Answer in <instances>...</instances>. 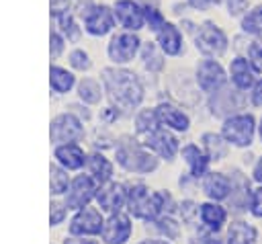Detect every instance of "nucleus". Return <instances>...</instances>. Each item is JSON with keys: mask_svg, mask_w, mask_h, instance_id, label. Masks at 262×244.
I'll return each instance as SVG.
<instances>
[{"mask_svg": "<svg viewBox=\"0 0 262 244\" xmlns=\"http://www.w3.org/2000/svg\"><path fill=\"white\" fill-rule=\"evenodd\" d=\"M102 84L111 98V103L127 113L141 105L143 100V84L137 78V74L125 70V68H104L102 70Z\"/></svg>", "mask_w": 262, "mask_h": 244, "instance_id": "1", "label": "nucleus"}, {"mask_svg": "<svg viewBox=\"0 0 262 244\" xmlns=\"http://www.w3.org/2000/svg\"><path fill=\"white\" fill-rule=\"evenodd\" d=\"M168 203H170V195L164 191H149L143 182H135L127 187V207L129 213L137 219H145V221L158 219Z\"/></svg>", "mask_w": 262, "mask_h": 244, "instance_id": "2", "label": "nucleus"}, {"mask_svg": "<svg viewBox=\"0 0 262 244\" xmlns=\"http://www.w3.org/2000/svg\"><path fill=\"white\" fill-rule=\"evenodd\" d=\"M115 158L127 172L147 174L158 168V158L149 154L145 146H141L137 139L131 137H123L119 141V146L115 148Z\"/></svg>", "mask_w": 262, "mask_h": 244, "instance_id": "3", "label": "nucleus"}, {"mask_svg": "<svg viewBox=\"0 0 262 244\" xmlns=\"http://www.w3.org/2000/svg\"><path fill=\"white\" fill-rule=\"evenodd\" d=\"M192 37L196 51H201L205 57H221L229 47L227 33L215 21H203L201 25H196Z\"/></svg>", "mask_w": 262, "mask_h": 244, "instance_id": "4", "label": "nucleus"}, {"mask_svg": "<svg viewBox=\"0 0 262 244\" xmlns=\"http://www.w3.org/2000/svg\"><path fill=\"white\" fill-rule=\"evenodd\" d=\"M254 133H256V119L250 113L229 115L221 127V135L225 137V141H229L237 148L250 146L254 139Z\"/></svg>", "mask_w": 262, "mask_h": 244, "instance_id": "5", "label": "nucleus"}, {"mask_svg": "<svg viewBox=\"0 0 262 244\" xmlns=\"http://www.w3.org/2000/svg\"><path fill=\"white\" fill-rule=\"evenodd\" d=\"M141 49V39L133 31H123L111 37L106 45V55L115 66H123L135 59V55Z\"/></svg>", "mask_w": 262, "mask_h": 244, "instance_id": "6", "label": "nucleus"}, {"mask_svg": "<svg viewBox=\"0 0 262 244\" xmlns=\"http://www.w3.org/2000/svg\"><path fill=\"white\" fill-rule=\"evenodd\" d=\"M84 137V125L74 113H61L51 119L49 139L53 146L59 144H76Z\"/></svg>", "mask_w": 262, "mask_h": 244, "instance_id": "7", "label": "nucleus"}, {"mask_svg": "<svg viewBox=\"0 0 262 244\" xmlns=\"http://www.w3.org/2000/svg\"><path fill=\"white\" fill-rule=\"evenodd\" d=\"M196 86L205 92V94H213L217 92L219 88H223L227 84V72L225 68L219 64V59L215 57H203L199 64H196Z\"/></svg>", "mask_w": 262, "mask_h": 244, "instance_id": "8", "label": "nucleus"}, {"mask_svg": "<svg viewBox=\"0 0 262 244\" xmlns=\"http://www.w3.org/2000/svg\"><path fill=\"white\" fill-rule=\"evenodd\" d=\"M82 18H84V31L92 37H104L117 25L115 10L106 4H92L82 12Z\"/></svg>", "mask_w": 262, "mask_h": 244, "instance_id": "9", "label": "nucleus"}, {"mask_svg": "<svg viewBox=\"0 0 262 244\" xmlns=\"http://www.w3.org/2000/svg\"><path fill=\"white\" fill-rule=\"evenodd\" d=\"M96 193H98V182L90 174H78L76 178H72L63 203L68 209L78 211V209L86 207L92 199H96Z\"/></svg>", "mask_w": 262, "mask_h": 244, "instance_id": "10", "label": "nucleus"}, {"mask_svg": "<svg viewBox=\"0 0 262 244\" xmlns=\"http://www.w3.org/2000/svg\"><path fill=\"white\" fill-rule=\"evenodd\" d=\"M102 226H104L102 213L96 207L86 205L76 211V215L68 226V232L70 236H96L102 232Z\"/></svg>", "mask_w": 262, "mask_h": 244, "instance_id": "11", "label": "nucleus"}, {"mask_svg": "<svg viewBox=\"0 0 262 244\" xmlns=\"http://www.w3.org/2000/svg\"><path fill=\"white\" fill-rule=\"evenodd\" d=\"M117 23L125 29V31H141L145 27V12H143V4L139 0H115L113 4Z\"/></svg>", "mask_w": 262, "mask_h": 244, "instance_id": "12", "label": "nucleus"}, {"mask_svg": "<svg viewBox=\"0 0 262 244\" xmlns=\"http://www.w3.org/2000/svg\"><path fill=\"white\" fill-rule=\"evenodd\" d=\"M133 226L125 213H111L102 226L100 238L104 244H125L131 238Z\"/></svg>", "mask_w": 262, "mask_h": 244, "instance_id": "13", "label": "nucleus"}, {"mask_svg": "<svg viewBox=\"0 0 262 244\" xmlns=\"http://www.w3.org/2000/svg\"><path fill=\"white\" fill-rule=\"evenodd\" d=\"M229 82L233 84V88L237 90H250L256 84V68L252 66V62L248 59V55H235L229 62Z\"/></svg>", "mask_w": 262, "mask_h": 244, "instance_id": "14", "label": "nucleus"}, {"mask_svg": "<svg viewBox=\"0 0 262 244\" xmlns=\"http://www.w3.org/2000/svg\"><path fill=\"white\" fill-rule=\"evenodd\" d=\"M96 203L100 207V211L106 213H119L121 207L127 203V189L121 182H104L98 187L96 193Z\"/></svg>", "mask_w": 262, "mask_h": 244, "instance_id": "15", "label": "nucleus"}, {"mask_svg": "<svg viewBox=\"0 0 262 244\" xmlns=\"http://www.w3.org/2000/svg\"><path fill=\"white\" fill-rule=\"evenodd\" d=\"M143 146L147 150L156 152L160 158H166V160H172L178 152V139L168 129H162V127L143 135Z\"/></svg>", "mask_w": 262, "mask_h": 244, "instance_id": "16", "label": "nucleus"}, {"mask_svg": "<svg viewBox=\"0 0 262 244\" xmlns=\"http://www.w3.org/2000/svg\"><path fill=\"white\" fill-rule=\"evenodd\" d=\"M156 41L164 55L178 57L180 53H184V35L180 31V27H176L174 23L166 21L162 25V29L156 31Z\"/></svg>", "mask_w": 262, "mask_h": 244, "instance_id": "17", "label": "nucleus"}, {"mask_svg": "<svg viewBox=\"0 0 262 244\" xmlns=\"http://www.w3.org/2000/svg\"><path fill=\"white\" fill-rule=\"evenodd\" d=\"M53 158L57 160V164H61L66 170H80L88 158L84 154V150L78 144H59L53 150Z\"/></svg>", "mask_w": 262, "mask_h": 244, "instance_id": "18", "label": "nucleus"}, {"mask_svg": "<svg viewBox=\"0 0 262 244\" xmlns=\"http://www.w3.org/2000/svg\"><path fill=\"white\" fill-rule=\"evenodd\" d=\"M209 96H211V111L217 117H223V115L233 113L237 109V105H239V98H237L239 96V90L237 88L231 90L227 84L223 88H219L217 92L209 94Z\"/></svg>", "mask_w": 262, "mask_h": 244, "instance_id": "19", "label": "nucleus"}, {"mask_svg": "<svg viewBox=\"0 0 262 244\" xmlns=\"http://www.w3.org/2000/svg\"><path fill=\"white\" fill-rule=\"evenodd\" d=\"M158 111V117H160V123L174 129V131H186L190 127V119L184 111H180L178 107L170 105V103H160L156 107Z\"/></svg>", "mask_w": 262, "mask_h": 244, "instance_id": "20", "label": "nucleus"}, {"mask_svg": "<svg viewBox=\"0 0 262 244\" xmlns=\"http://www.w3.org/2000/svg\"><path fill=\"white\" fill-rule=\"evenodd\" d=\"M203 191L209 199L213 201H223L229 197L231 191V180L221 174V172H207L205 180H203Z\"/></svg>", "mask_w": 262, "mask_h": 244, "instance_id": "21", "label": "nucleus"}, {"mask_svg": "<svg viewBox=\"0 0 262 244\" xmlns=\"http://www.w3.org/2000/svg\"><path fill=\"white\" fill-rule=\"evenodd\" d=\"M182 158L186 160V164L190 168V176L199 178V176H205L207 174V168H209V160L211 158L207 156V152L199 150V146L186 144L182 148Z\"/></svg>", "mask_w": 262, "mask_h": 244, "instance_id": "22", "label": "nucleus"}, {"mask_svg": "<svg viewBox=\"0 0 262 244\" xmlns=\"http://www.w3.org/2000/svg\"><path fill=\"white\" fill-rule=\"evenodd\" d=\"M239 31L248 37L262 39V4L250 6V10L239 18Z\"/></svg>", "mask_w": 262, "mask_h": 244, "instance_id": "23", "label": "nucleus"}, {"mask_svg": "<svg viewBox=\"0 0 262 244\" xmlns=\"http://www.w3.org/2000/svg\"><path fill=\"white\" fill-rule=\"evenodd\" d=\"M86 166H88L90 176H92L98 185L108 182V180H111V176H113V164L108 162V158H104V156H102V154H98V152H94L92 156H88Z\"/></svg>", "mask_w": 262, "mask_h": 244, "instance_id": "24", "label": "nucleus"}, {"mask_svg": "<svg viewBox=\"0 0 262 244\" xmlns=\"http://www.w3.org/2000/svg\"><path fill=\"white\" fill-rule=\"evenodd\" d=\"M49 86L53 92L66 94L76 86V76L61 66H51L49 68Z\"/></svg>", "mask_w": 262, "mask_h": 244, "instance_id": "25", "label": "nucleus"}, {"mask_svg": "<svg viewBox=\"0 0 262 244\" xmlns=\"http://www.w3.org/2000/svg\"><path fill=\"white\" fill-rule=\"evenodd\" d=\"M199 213H201V221H203L211 232L221 230V226H223L225 219H227V211H225L221 205H217V203H203L201 209H199Z\"/></svg>", "mask_w": 262, "mask_h": 244, "instance_id": "26", "label": "nucleus"}, {"mask_svg": "<svg viewBox=\"0 0 262 244\" xmlns=\"http://www.w3.org/2000/svg\"><path fill=\"white\" fill-rule=\"evenodd\" d=\"M258 232L246 221H233L227 232V244H256Z\"/></svg>", "mask_w": 262, "mask_h": 244, "instance_id": "27", "label": "nucleus"}, {"mask_svg": "<svg viewBox=\"0 0 262 244\" xmlns=\"http://www.w3.org/2000/svg\"><path fill=\"white\" fill-rule=\"evenodd\" d=\"M70 176H68V170L61 166V164H51L49 166V189H51V195L53 197H59V195H66L68 189H70Z\"/></svg>", "mask_w": 262, "mask_h": 244, "instance_id": "28", "label": "nucleus"}, {"mask_svg": "<svg viewBox=\"0 0 262 244\" xmlns=\"http://www.w3.org/2000/svg\"><path fill=\"white\" fill-rule=\"evenodd\" d=\"M203 146H205V152L211 160H221L225 154H227V146H225V137L223 135H217V133H203L201 137Z\"/></svg>", "mask_w": 262, "mask_h": 244, "instance_id": "29", "label": "nucleus"}, {"mask_svg": "<svg viewBox=\"0 0 262 244\" xmlns=\"http://www.w3.org/2000/svg\"><path fill=\"white\" fill-rule=\"evenodd\" d=\"M78 96H80V100H84V103H88V105L100 103V98H102L100 82L94 80V78H84V80H80V84H78Z\"/></svg>", "mask_w": 262, "mask_h": 244, "instance_id": "30", "label": "nucleus"}, {"mask_svg": "<svg viewBox=\"0 0 262 244\" xmlns=\"http://www.w3.org/2000/svg\"><path fill=\"white\" fill-rule=\"evenodd\" d=\"M162 123H160V117H158V111L156 109H141L135 117V131L139 135H147L149 131L158 129Z\"/></svg>", "mask_w": 262, "mask_h": 244, "instance_id": "31", "label": "nucleus"}, {"mask_svg": "<svg viewBox=\"0 0 262 244\" xmlns=\"http://www.w3.org/2000/svg\"><path fill=\"white\" fill-rule=\"evenodd\" d=\"M55 18H57V23H59V31L68 37V41H78V37H80V27L76 25V21H74L68 12L55 16Z\"/></svg>", "mask_w": 262, "mask_h": 244, "instance_id": "32", "label": "nucleus"}, {"mask_svg": "<svg viewBox=\"0 0 262 244\" xmlns=\"http://www.w3.org/2000/svg\"><path fill=\"white\" fill-rule=\"evenodd\" d=\"M143 12H145V25H147V29L149 31H160L162 29V25L166 23V16L162 14V10L158 8V6H143Z\"/></svg>", "mask_w": 262, "mask_h": 244, "instance_id": "33", "label": "nucleus"}, {"mask_svg": "<svg viewBox=\"0 0 262 244\" xmlns=\"http://www.w3.org/2000/svg\"><path fill=\"white\" fill-rule=\"evenodd\" d=\"M68 62H70V66H72L74 70H78V72H86V70H90V66H92V59H90V55H88L84 49H74V51H70Z\"/></svg>", "mask_w": 262, "mask_h": 244, "instance_id": "34", "label": "nucleus"}, {"mask_svg": "<svg viewBox=\"0 0 262 244\" xmlns=\"http://www.w3.org/2000/svg\"><path fill=\"white\" fill-rule=\"evenodd\" d=\"M246 55L256 68V72H262V39H252L246 47Z\"/></svg>", "mask_w": 262, "mask_h": 244, "instance_id": "35", "label": "nucleus"}, {"mask_svg": "<svg viewBox=\"0 0 262 244\" xmlns=\"http://www.w3.org/2000/svg\"><path fill=\"white\" fill-rule=\"evenodd\" d=\"M223 4L227 10V16L231 18H242L250 10V0H225Z\"/></svg>", "mask_w": 262, "mask_h": 244, "instance_id": "36", "label": "nucleus"}, {"mask_svg": "<svg viewBox=\"0 0 262 244\" xmlns=\"http://www.w3.org/2000/svg\"><path fill=\"white\" fill-rule=\"evenodd\" d=\"M66 213H68V207H66V203H59V201H51V205H49V223H51V226H59V223L63 221Z\"/></svg>", "mask_w": 262, "mask_h": 244, "instance_id": "37", "label": "nucleus"}, {"mask_svg": "<svg viewBox=\"0 0 262 244\" xmlns=\"http://www.w3.org/2000/svg\"><path fill=\"white\" fill-rule=\"evenodd\" d=\"M156 223H158V230L162 232V234H166V238H176L178 236V223L176 221H172L170 217H164V215H160L158 219H154Z\"/></svg>", "mask_w": 262, "mask_h": 244, "instance_id": "38", "label": "nucleus"}, {"mask_svg": "<svg viewBox=\"0 0 262 244\" xmlns=\"http://www.w3.org/2000/svg\"><path fill=\"white\" fill-rule=\"evenodd\" d=\"M225 0H186V4H188V8H192V10H196V12H207V10H211L213 6H219V4H223Z\"/></svg>", "mask_w": 262, "mask_h": 244, "instance_id": "39", "label": "nucleus"}, {"mask_svg": "<svg viewBox=\"0 0 262 244\" xmlns=\"http://www.w3.org/2000/svg\"><path fill=\"white\" fill-rule=\"evenodd\" d=\"M250 211H252L256 217H262V187H258V189L252 191V197H250Z\"/></svg>", "mask_w": 262, "mask_h": 244, "instance_id": "40", "label": "nucleus"}, {"mask_svg": "<svg viewBox=\"0 0 262 244\" xmlns=\"http://www.w3.org/2000/svg\"><path fill=\"white\" fill-rule=\"evenodd\" d=\"M63 41H66V39H63L61 33L51 31V57H53V59L61 55V51H63Z\"/></svg>", "mask_w": 262, "mask_h": 244, "instance_id": "41", "label": "nucleus"}, {"mask_svg": "<svg viewBox=\"0 0 262 244\" xmlns=\"http://www.w3.org/2000/svg\"><path fill=\"white\" fill-rule=\"evenodd\" d=\"M250 103L254 107H262V78H258L256 84L250 88Z\"/></svg>", "mask_w": 262, "mask_h": 244, "instance_id": "42", "label": "nucleus"}, {"mask_svg": "<svg viewBox=\"0 0 262 244\" xmlns=\"http://www.w3.org/2000/svg\"><path fill=\"white\" fill-rule=\"evenodd\" d=\"M68 8H70V0H51V12H53V16L66 14Z\"/></svg>", "mask_w": 262, "mask_h": 244, "instance_id": "43", "label": "nucleus"}, {"mask_svg": "<svg viewBox=\"0 0 262 244\" xmlns=\"http://www.w3.org/2000/svg\"><path fill=\"white\" fill-rule=\"evenodd\" d=\"M190 244H221L215 234H199Z\"/></svg>", "mask_w": 262, "mask_h": 244, "instance_id": "44", "label": "nucleus"}, {"mask_svg": "<svg viewBox=\"0 0 262 244\" xmlns=\"http://www.w3.org/2000/svg\"><path fill=\"white\" fill-rule=\"evenodd\" d=\"M63 244H96L94 240H84V236H70L63 240Z\"/></svg>", "mask_w": 262, "mask_h": 244, "instance_id": "45", "label": "nucleus"}, {"mask_svg": "<svg viewBox=\"0 0 262 244\" xmlns=\"http://www.w3.org/2000/svg\"><path fill=\"white\" fill-rule=\"evenodd\" d=\"M254 178L262 185V156H260V160H258L256 166H254Z\"/></svg>", "mask_w": 262, "mask_h": 244, "instance_id": "46", "label": "nucleus"}, {"mask_svg": "<svg viewBox=\"0 0 262 244\" xmlns=\"http://www.w3.org/2000/svg\"><path fill=\"white\" fill-rule=\"evenodd\" d=\"M137 244H168V242L166 240H141Z\"/></svg>", "mask_w": 262, "mask_h": 244, "instance_id": "47", "label": "nucleus"}, {"mask_svg": "<svg viewBox=\"0 0 262 244\" xmlns=\"http://www.w3.org/2000/svg\"><path fill=\"white\" fill-rule=\"evenodd\" d=\"M258 133H260V139H262V117H260V125H258Z\"/></svg>", "mask_w": 262, "mask_h": 244, "instance_id": "48", "label": "nucleus"}]
</instances>
